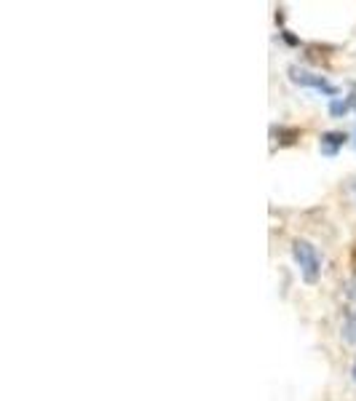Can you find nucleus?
Wrapping results in <instances>:
<instances>
[{"label": "nucleus", "instance_id": "1", "mask_svg": "<svg viewBox=\"0 0 356 401\" xmlns=\"http://www.w3.org/2000/svg\"><path fill=\"white\" fill-rule=\"evenodd\" d=\"M292 254H295L297 265L303 270V279L308 283H313L319 279V270H322V262H319V254L313 249V244L303 241V238H295L292 241Z\"/></svg>", "mask_w": 356, "mask_h": 401}, {"label": "nucleus", "instance_id": "2", "mask_svg": "<svg viewBox=\"0 0 356 401\" xmlns=\"http://www.w3.org/2000/svg\"><path fill=\"white\" fill-rule=\"evenodd\" d=\"M292 73V80L295 83H300V86H311V89H319V91H327V94H335V89L327 83L322 75H311V73H303V70H297V67H292L289 70Z\"/></svg>", "mask_w": 356, "mask_h": 401}, {"label": "nucleus", "instance_id": "3", "mask_svg": "<svg viewBox=\"0 0 356 401\" xmlns=\"http://www.w3.org/2000/svg\"><path fill=\"white\" fill-rule=\"evenodd\" d=\"M345 139H348V136H345L343 132H327V134H322V150L332 155V153L341 148Z\"/></svg>", "mask_w": 356, "mask_h": 401}, {"label": "nucleus", "instance_id": "4", "mask_svg": "<svg viewBox=\"0 0 356 401\" xmlns=\"http://www.w3.org/2000/svg\"><path fill=\"white\" fill-rule=\"evenodd\" d=\"M276 142H279V145H295L297 139H300V129H276Z\"/></svg>", "mask_w": 356, "mask_h": 401}, {"label": "nucleus", "instance_id": "5", "mask_svg": "<svg viewBox=\"0 0 356 401\" xmlns=\"http://www.w3.org/2000/svg\"><path fill=\"white\" fill-rule=\"evenodd\" d=\"M343 337L351 342V345H356V311L345 318V324H343Z\"/></svg>", "mask_w": 356, "mask_h": 401}, {"label": "nucleus", "instance_id": "6", "mask_svg": "<svg viewBox=\"0 0 356 401\" xmlns=\"http://www.w3.org/2000/svg\"><path fill=\"white\" fill-rule=\"evenodd\" d=\"M348 110V102H332V107H329V113L332 115H341V113H345Z\"/></svg>", "mask_w": 356, "mask_h": 401}, {"label": "nucleus", "instance_id": "7", "mask_svg": "<svg viewBox=\"0 0 356 401\" xmlns=\"http://www.w3.org/2000/svg\"><path fill=\"white\" fill-rule=\"evenodd\" d=\"M351 267L356 270V246H354V252H351Z\"/></svg>", "mask_w": 356, "mask_h": 401}, {"label": "nucleus", "instance_id": "8", "mask_svg": "<svg viewBox=\"0 0 356 401\" xmlns=\"http://www.w3.org/2000/svg\"><path fill=\"white\" fill-rule=\"evenodd\" d=\"M354 377H356V367H354Z\"/></svg>", "mask_w": 356, "mask_h": 401}, {"label": "nucleus", "instance_id": "9", "mask_svg": "<svg viewBox=\"0 0 356 401\" xmlns=\"http://www.w3.org/2000/svg\"><path fill=\"white\" fill-rule=\"evenodd\" d=\"M354 190H356V188H354Z\"/></svg>", "mask_w": 356, "mask_h": 401}]
</instances>
